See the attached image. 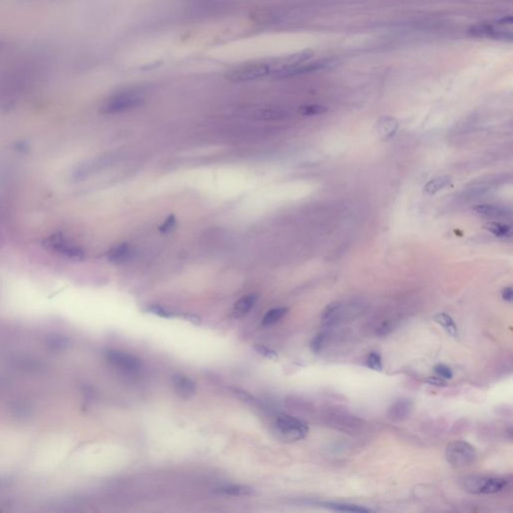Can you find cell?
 Instances as JSON below:
<instances>
[{"mask_svg":"<svg viewBox=\"0 0 513 513\" xmlns=\"http://www.w3.org/2000/svg\"><path fill=\"white\" fill-rule=\"evenodd\" d=\"M283 69L282 59L271 58L242 64L226 74V78L233 83H247L272 76L277 78Z\"/></svg>","mask_w":513,"mask_h":513,"instance_id":"6da1fadb","label":"cell"},{"mask_svg":"<svg viewBox=\"0 0 513 513\" xmlns=\"http://www.w3.org/2000/svg\"><path fill=\"white\" fill-rule=\"evenodd\" d=\"M143 95L138 90H125L111 94L100 106V112L104 114L121 113L140 105Z\"/></svg>","mask_w":513,"mask_h":513,"instance_id":"7a4b0ae2","label":"cell"},{"mask_svg":"<svg viewBox=\"0 0 513 513\" xmlns=\"http://www.w3.org/2000/svg\"><path fill=\"white\" fill-rule=\"evenodd\" d=\"M447 462L457 469L472 465L476 460L475 448L463 440H456L448 444L445 452Z\"/></svg>","mask_w":513,"mask_h":513,"instance_id":"3957f363","label":"cell"},{"mask_svg":"<svg viewBox=\"0 0 513 513\" xmlns=\"http://www.w3.org/2000/svg\"><path fill=\"white\" fill-rule=\"evenodd\" d=\"M463 485L467 492L472 494H496L507 487L508 481L501 477L472 476L463 481Z\"/></svg>","mask_w":513,"mask_h":513,"instance_id":"277c9868","label":"cell"},{"mask_svg":"<svg viewBox=\"0 0 513 513\" xmlns=\"http://www.w3.org/2000/svg\"><path fill=\"white\" fill-rule=\"evenodd\" d=\"M277 432L286 441H298L306 437L309 428L306 423L296 417L282 414L275 422Z\"/></svg>","mask_w":513,"mask_h":513,"instance_id":"5b68a950","label":"cell"},{"mask_svg":"<svg viewBox=\"0 0 513 513\" xmlns=\"http://www.w3.org/2000/svg\"><path fill=\"white\" fill-rule=\"evenodd\" d=\"M106 359L114 367L128 373L138 372L141 367V363L137 357L121 351H107Z\"/></svg>","mask_w":513,"mask_h":513,"instance_id":"8992f818","label":"cell"},{"mask_svg":"<svg viewBox=\"0 0 513 513\" xmlns=\"http://www.w3.org/2000/svg\"><path fill=\"white\" fill-rule=\"evenodd\" d=\"M173 386L177 394L183 398H189L195 393L194 383L184 375H175L173 377Z\"/></svg>","mask_w":513,"mask_h":513,"instance_id":"52a82bcc","label":"cell"},{"mask_svg":"<svg viewBox=\"0 0 513 513\" xmlns=\"http://www.w3.org/2000/svg\"><path fill=\"white\" fill-rule=\"evenodd\" d=\"M131 256H132V249L130 245L127 243L112 247L106 255L107 260L113 264H124L125 262L130 260Z\"/></svg>","mask_w":513,"mask_h":513,"instance_id":"ba28073f","label":"cell"},{"mask_svg":"<svg viewBox=\"0 0 513 513\" xmlns=\"http://www.w3.org/2000/svg\"><path fill=\"white\" fill-rule=\"evenodd\" d=\"M473 211L482 217L490 218V219H500V218H506L509 216V213L500 207L493 206V205H478L473 208Z\"/></svg>","mask_w":513,"mask_h":513,"instance_id":"9c48e42d","label":"cell"},{"mask_svg":"<svg viewBox=\"0 0 513 513\" xmlns=\"http://www.w3.org/2000/svg\"><path fill=\"white\" fill-rule=\"evenodd\" d=\"M258 300L257 294H249L241 298L233 306V316L234 318H240L248 314L251 309L255 306Z\"/></svg>","mask_w":513,"mask_h":513,"instance_id":"30bf717a","label":"cell"},{"mask_svg":"<svg viewBox=\"0 0 513 513\" xmlns=\"http://www.w3.org/2000/svg\"><path fill=\"white\" fill-rule=\"evenodd\" d=\"M398 129V122L391 116H383L377 124V130L383 140L393 137Z\"/></svg>","mask_w":513,"mask_h":513,"instance_id":"8fae6325","label":"cell"},{"mask_svg":"<svg viewBox=\"0 0 513 513\" xmlns=\"http://www.w3.org/2000/svg\"><path fill=\"white\" fill-rule=\"evenodd\" d=\"M320 505L322 507H325L328 509L334 510V511H341V512H358L366 513L372 511L370 508H366L357 504L352 503H346V502H333V501H327V502H321Z\"/></svg>","mask_w":513,"mask_h":513,"instance_id":"7c38bea8","label":"cell"},{"mask_svg":"<svg viewBox=\"0 0 513 513\" xmlns=\"http://www.w3.org/2000/svg\"><path fill=\"white\" fill-rule=\"evenodd\" d=\"M220 494L230 496H250L255 493L254 488L247 485H226L216 489Z\"/></svg>","mask_w":513,"mask_h":513,"instance_id":"4fadbf2b","label":"cell"},{"mask_svg":"<svg viewBox=\"0 0 513 513\" xmlns=\"http://www.w3.org/2000/svg\"><path fill=\"white\" fill-rule=\"evenodd\" d=\"M434 321L442 327L451 337L457 338L459 336L458 328L451 316L446 313H438L434 316Z\"/></svg>","mask_w":513,"mask_h":513,"instance_id":"5bb4252c","label":"cell"},{"mask_svg":"<svg viewBox=\"0 0 513 513\" xmlns=\"http://www.w3.org/2000/svg\"><path fill=\"white\" fill-rule=\"evenodd\" d=\"M411 407H412V404L409 400H404V399L398 400L389 408L388 414L393 419H402V418H405L409 414Z\"/></svg>","mask_w":513,"mask_h":513,"instance_id":"9a60e30c","label":"cell"},{"mask_svg":"<svg viewBox=\"0 0 513 513\" xmlns=\"http://www.w3.org/2000/svg\"><path fill=\"white\" fill-rule=\"evenodd\" d=\"M449 183H450V180H449L448 177H444V176L436 177V178L430 180L424 186V192L426 194H429V195L435 194L439 190H441L444 187H447L449 185Z\"/></svg>","mask_w":513,"mask_h":513,"instance_id":"2e32d148","label":"cell"},{"mask_svg":"<svg viewBox=\"0 0 513 513\" xmlns=\"http://www.w3.org/2000/svg\"><path fill=\"white\" fill-rule=\"evenodd\" d=\"M485 229L498 238H507L511 235V228L498 222H489L485 225Z\"/></svg>","mask_w":513,"mask_h":513,"instance_id":"e0dca14e","label":"cell"},{"mask_svg":"<svg viewBox=\"0 0 513 513\" xmlns=\"http://www.w3.org/2000/svg\"><path fill=\"white\" fill-rule=\"evenodd\" d=\"M287 312H288V309L285 307L274 308V309L268 311L263 318V325L271 326V325L278 323L281 319L287 314Z\"/></svg>","mask_w":513,"mask_h":513,"instance_id":"ac0fdd59","label":"cell"},{"mask_svg":"<svg viewBox=\"0 0 513 513\" xmlns=\"http://www.w3.org/2000/svg\"><path fill=\"white\" fill-rule=\"evenodd\" d=\"M328 111V108L324 105H320V104H308V105H304L302 107H300V110L299 112L302 114V115H305V116H313V115H320V114H324Z\"/></svg>","mask_w":513,"mask_h":513,"instance_id":"d6986e66","label":"cell"},{"mask_svg":"<svg viewBox=\"0 0 513 513\" xmlns=\"http://www.w3.org/2000/svg\"><path fill=\"white\" fill-rule=\"evenodd\" d=\"M366 364L367 366L373 370V371H378V372H381L382 369H383V365H382V358H381V355L378 353V352H371L368 357H367V361H366Z\"/></svg>","mask_w":513,"mask_h":513,"instance_id":"ffe728a7","label":"cell"},{"mask_svg":"<svg viewBox=\"0 0 513 513\" xmlns=\"http://www.w3.org/2000/svg\"><path fill=\"white\" fill-rule=\"evenodd\" d=\"M434 372L436 373L437 376L445 379V380H448V379H452L453 377V372L452 370L444 365V364H437L435 367H434Z\"/></svg>","mask_w":513,"mask_h":513,"instance_id":"44dd1931","label":"cell"},{"mask_svg":"<svg viewBox=\"0 0 513 513\" xmlns=\"http://www.w3.org/2000/svg\"><path fill=\"white\" fill-rule=\"evenodd\" d=\"M254 350L266 358H269V359H277L278 358V355L275 351L271 350L270 348H268L264 345H256L254 347Z\"/></svg>","mask_w":513,"mask_h":513,"instance_id":"7402d4cb","label":"cell"},{"mask_svg":"<svg viewBox=\"0 0 513 513\" xmlns=\"http://www.w3.org/2000/svg\"><path fill=\"white\" fill-rule=\"evenodd\" d=\"M148 311L153 314V315H156V316H160L162 318H172L174 316V313L161 307V306H157V305H153V306H150L148 308Z\"/></svg>","mask_w":513,"mask_h":513,"instance_id":"603a6c76","label":"cell"},{"mask_svg":"<svg viewBox=\"0 0 513 513\" xmlns=\"http://www.w3.org/2000/svg\"><path fill=\"white\" fill-rule=\"evenodd\" d=\"M325 340H326V336L324 334L320 333L319 335H317L314 338V340L312 341V344H311L312 350L315 353H319L322 350V348H323V346L325 344Z\"/></svg>","mask_w":513,"mask_h":513,"instance_id":"cb8c5ba5","label":"cell"},{"mask_svg":"<svg viewBox=\"0 0 513 513\" xmlns=\"http://www.w3.org/2000/svg\"><path fill=\"white\" fill-rule=\"evenodd\" d=\"M176 223H177V221H176L175 216H174V215H171V216H169V217L167 218V220H166V221L162 224V226L160 227V231H161V232H163V233H168V232L172 231V230L175 228Z\"/></svg>","mask_w":513,"mask_h":513,"instance_id":"d4e9b609","label":"cell"},{"mask_svg":"<svg viewBox=\"0 0 513 513\" xmlns=\"http://www.w3.org/2000/svg\"><path fill=\"white\" fill-rule=\"evenodd\" d=\"M426 383H428L431 386H435V387H446L447 386V382L445 381V379H443L439 376H432V377L427 378Z\"/></svg>","mask_w":513,"mask_h":513,"instance_id":"484cf974","label":"cell"},{"mask_svg":"<svg viewBox=\"0 0 513 513\" xmlns=\"http://www.w3.org/2000/svg\"><path fill=\"white\" fill-rule=\"evenodd\" d=\"M501 297L505 302L511 303L513 300V290L511 287H506L501 292Z\"/></svg>","mask_w":513,"mask_h":513,"instance_id":"4316f807","label":"cell"},{"mask_svg":"<svg viewBox=\"0 0 513 513\" xmlns=\"http://www.w3.org/2000/svg\"><path fill=\"white\" fill-rule=\"evenodd\" d=\"M2 47H3V43H2V42H0V50L2 49Z\"/></svg>","mask_w":513,"mask_h":513,"instance_id":"83f0119b","label":"cell"}]
</instances>
